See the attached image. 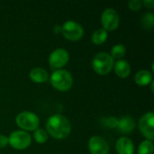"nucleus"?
I'll list each match as a JSON object with an SVG mask.
<instances>
[{"label":"nucleus","instance_id":"obj_25","mask_svg":"<svg viewBox=\"0 0 154 154\" xmlns=\"http://www.w3.org/2000/svg\"><path fill=\"white\" fill-rule=\"evenodd\" d=\"M53 31H54V32H56V33L61 32V27H60V26H59V25H56V26L54 27Z\"/></svg>","mask_w":154,"mask_h":154},{"label":"nucleus","instance_id":"obj_6","mask_svg":"<svg viewBox=\"0 0 154 154\" xmlns=\"http://www.w3.org/2000/svg\"><path fill=\"white\" fill-rule=\"evenodd\" d=\"M31 135L23 130L13 132L8 137V144L15 150H24L31 145Z\"/></svg>","mask_w":154,"mask_h":154},{"label":"nucleus","instance_id":"obj_18","mask_svg":"<svg viewBox=\"0 0 154 154\" xmlns=\"http://www.w3.org/2000/svg\"><path fill=\"white\" fill-rule=\"evenodd\" d=\"M154 145L152 141L145 140L138 147V154H153Z\"/></svg>","mask_w":154,"mask_h":154},{"label":"nucleus","instance_id":"obj_3","mask_svg":"<svg viewBox=\"0 0 154 154\" xmlns=\"http://www.w3.org/2000/svg\"><path fill=\"white\" fill-rule=\"evenodd\" d=\"M114 63V59L107 52H99L96 54L92 60L93 69L99 75L108 74L112 70Z\"/></svg>","mask_w":154,"mask_h":154},{"label":"nucleus","instance_id":"obj_22","mask_svg":"<svg viewBox=\"0 0 154 154\" xmlns=\"http://www.w3.org/2000/svg\"><path fill=\"white\" fill-rule=\"evenodd\" d=\"M128 6L133 11H139L143 6V2L140 0H130L128 3Z\"/></svg>","mask_w":154,"mask_h":154},{"label":"nucleus","instance_id":"obj_12","mask_svg":"<svg viewBox=\"0 0 154 154\" xmlns=\"http://www.w3.org/2000/svg\"><path fill=\"white\" fill-rule=\"evenodd\" d=\"M134 127H135V123L131 116H125L118 119L116 128L119 130V132L123 134H130L134 130Z\"/></svg>","mask_w":154,"mask_h":154},{"label":"nucleus","instance_id":"obj_9","mask_svg":"<svg viewBox=\"0 0 154 154\" xmlns=\"http://www.w3.org/2000/svg\"><path fill=\"white\" fill-rule=\"evenodd\" d=\"M69 60V54L68 51L63 48H58L54 50L49 56V63L52 69H60L64 67Z\"/></svg>","mask_w":154,"mask_h":154},{"label":"nucleus","instance_id":"obj_5","mask_svg":"<svg viewBox=\"0 0 154 154\" xmlns=\"http://www.w3.org/2000/svg\"><path fill=\"white\" fill-rule=\"evenodd\" d=\"M61 33L66 39L75 42L82 38L84 34V29L78 22L69 20L66 21L61 26Z\"/></svg>","mask_w":154,"mask_h":154},{"label":"nucleus","instance_id":"obj_19","mask_svg":"<svg viewBox=\"0 0 154 154\" xmlns=\"http://www.w3.org/2000/svg\"><path fill=\"white\" fill-rule=\"evenodd\" d=\"M33 132H34L33 133V138L36 141V143L42 144V143H46L48 141L49 134H48V133L44 129L38 128V129H36Z\"/></svg>","mask_w":154,"mask_h":154},{"label":"nucleus","instance_id":"obj_20","mask_svg":"<svg viewBox=\"0 0 154 154\" xmlns=\"http://www.w3.org/2000/svg\"><path fill=\"white\" fill-rule=\"evenodd\" d=\"M141 23L145 29H152L154 25V15L152 13H145L141 18Z\"/></svg>","mask_w":154,"mask_h":154},{"label":"nucleus","instance_id":"obj_13","mask_svg":"<svg viewBox=\"0 0 154 154\" xmlns=\"http://www.w3.org/2000/svg\"><path fill=\"white\" fill-rule=\"evenodd\" d=\"M114 69L119 78H126L131 73V66L125 60H118L114 63Z\"/></svg>","mask_w":154,"mask_h":154},{"label":"nucleus","instance_id":"obj_8","mask_svg":"<svg viewBox=\"0 0 154 154\" xmlns=\"http://www.w3.org/2000/svg\"><path fill=\"white\" fill-rule=\"evenodd\" d=\"M139 129L146 140H154V114L152 112L145 113L139 120Z\"/></svg>","mask_w":154,"mask_h":154},{"label":"nucleus","instance_id":"obj_23","mask_svg":"<svg viewBox=\"0 0 154 154\" xmlns=\"http://www.w3.org/2000/svg\"><path fill=\"white\" fill-rule=\"evenodd\" d=\"M7 144H8V137L4 134H0V149L5 148Z\"/></svg>","mask_w":154,"mask_h":154},{"label":"nucleus","instance_id":"obj_2","mask_svg":"<svg viewBox=\"0 0 154 154\" xmlns=\"http://www.w3.org/2000/svg\"><path fill=\"white\" fill-rule=\"evenodd\" d=\"M51 83L52 87L60 91L69 90L73 84L71 74L66 69H56L51 75Z\"/></svg>","mask_w":154,"mask_h":154},{"label":"nucleus","instance_id":"obj_4","mask_svg":"<svg viewBox=\"0 0 154 154\" xmlns=\"http://www.w3.org/2000/svg\"><path fill=\"white\" fill-rule=\"evenodd\" d=\"M16 125L23 130L35 131L39 128L40 119L38 116L30 111H23L19 113L15 118Z\"/></svg>","mask_w":154,"mask_h":154},{"label":"nucleus","instance_id":"obj_21","mask_svg":"<svg viewBox=\"0 0 154 154\" xmlns=\"http://www.w3.org/2000/svg\"><path fill=\"white\" fill-rule=\"evenodd\" d=\"M118 119L115 116H109L103 118V125L107 128H116L117 127Z\"/></svg>","mask_w":154,"mask_h":154},{"label":"nucleus","instance_id":"obj_1","mask_svg":"<svg viewBox=\"0 0 154 154\" xmlns=\"http://www.w3.org/2000/svg\"><path fill=\"white\" fill-rule=\"evenodd\" d=\"M47 133L53 138L62 140L67 138L71 132L69 121L62 115L56 114L49 117L46 123Z\"/></svg>","mask_w":154,"mask_h":154},{"label":"nucleus","instance_id":"obj_17","mask_svg":"<svg viewBox=\"0 0 154 154\" xmlns=\"http://www.w3.org/2000/svg\"><path fill=\"white\" fill-rule=\"evenodd\" d=\"M126 53V48L124 44H116L111 50V57L115 60H122Z\"/></svg>","mask_w":154,"mask_h":154},{"label":"nucleus","instance_id":"obj_16","mask_svg":"<svg viewBox=\"0 0 154 154\" xmlns=\"http://www.w3.org/2000/svg\"><path fill=\"white\" fill-rule=\"evenodd\" d=\"M107 39V31L104 28L97 29L92 34V42L96 45H100L104 43Z\"/></svg>","mask_w":154,"mask_h":154},{"label":"nucleus","instance_id":"obj_10","mask_svg":"<svg viewBox=\"0 0 154 154\" xmlns=\"http://www.w3.org/2000/svg\"><path fill=\"white\" fill-rule=\"evenodd\" d=\"M88 150L91 154H108L109 144L103 137L95 135L88 141Z\"/></svg>","mask_w":154,"mask_h":154},{"label":"nucleus","instance_id":"obj_7","mask_svg":"<svg viewBox=\"0 0 154 154\" xmlns=\"http://www.w3.org/2000/svg\"><path fill=\"white\" fill-rule=\"evenodd\" d=\"M120 23V16L116 10L108 7L105 9L101 15V23L106 31H115Z\"/></svg>","mask_w":154,"mask_h":154},{"label":"nucleus","instance_id":"obj_11","mask_svg":"<svg viewBox=\"0 0 154 154\" xmlns=\"http://www.w3.org/2000/svg\"><path fill=\"white\" fill-rule=\"evenodd\" d=\"M116 150L118 154H134V144L127 137H121L116 143Z\"/></svg>","mask_w":154,"mask_h":154},{"label":"nucleus","instance_id":"obj_24","mask_svg":"<svg viewBox=\"0 0 154 154\" xmlns=\"http://www.w3.org/2000/svg\"><path fill=\"white\" fill-rule=\"evenodd\" d=\"M143 4L147 6L148 8H153L154 6V1L153 0H143Z\"/></svg>","mask_w":154,"mask_h":154},{"label":"nucleus","instance_id":"obj_14","mask_svg":"<svg viewBox=\"0 0 154 154\" xmlns=\"http://www.w3.org/2000/svg\"><path fill=\"white\" fill-rule=\"evenodd\" d=\"M29 77L32 79V81L35 83H43L48 80L49 74L46 71V69H44L43 68L37 67L31 69L29 73Z\"/></svg>","mask_w":154,"mask_h":154},{"label":"nucleus","instance_id":"obj_15","mask_svg":"<svg viewBox=\"0 0 154 154\" xmlns=\"http://www.w3.org/2000/svg\"><path fill=\"white\" fill-rule=\"evenodd\" d=\"M134 80L139 86H147L153 80L152 73L147 69H141L135 74Z\"/></svg>","mask_w":154,"mask_h":154}]
</instances>
